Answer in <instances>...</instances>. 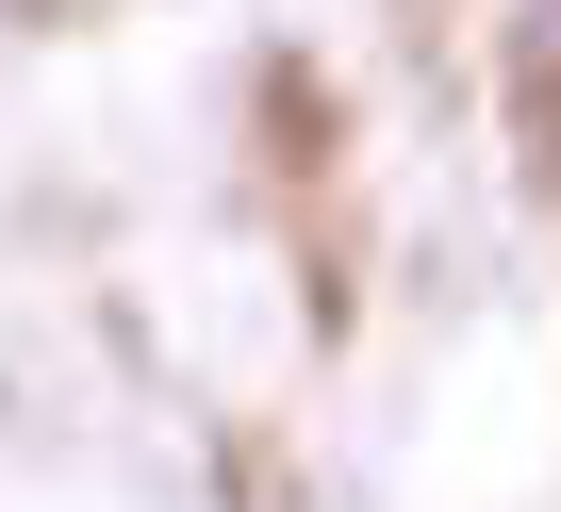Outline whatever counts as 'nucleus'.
I'll use <instances>...</instances> for the list:
<instances>
[{
	"instance_id": "nucleus-1",
	"label": "nucleus",
	"mask_w": 561,
	"mask_h": 512,
	"mask_svg": "<svg viewBox=\"0 0 561 512\" xmlns=\"http://www.w3.org/2000/svg\"><path fill=\"white\" fill-rule=\"evenodd\" d=\"M512 133H528V198H561V0L512 18Z\"/></svg>"
},
{
	"instance_id": "nucleus-2",
	"label": "nucleus",
	"mask_w": 561,
	"mask_h": 512,
	"mask_svg": "<svg viewBox=\"0 0 561 512\" xmlns=\"http://www.w3.org/2000/svg\"><path fill=\"white\" fill-rule=\"evenodd\" d=\"M0 18H83V0H0Z\"/></svg>"
}]
</instances>
